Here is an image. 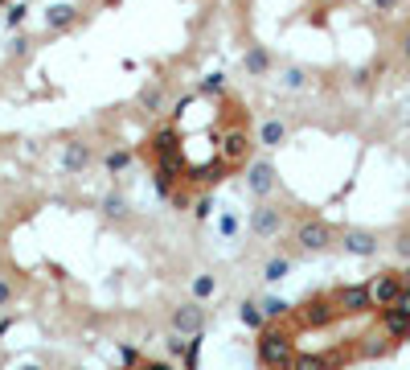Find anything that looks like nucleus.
<instances>
[{
	"instance_id": "1",
	"label": "nucleus",
	"mask_w": 410,
	"mask_h": 370,
	"mask_svg": "<svg viewBox=\"0 0 410 370\" xmlns=\"http://www.w3.org/2000/svg\"><path fill=\"white\" fill-rule=\"evenodd\" d=\"M295 338H291L288 325H271L267 321V329H259V362L267 370H291L295 362Z\"/></svg>"
},
{
	"instance_id": "2",
	"label": "nucleus",
	"mask_w": 410,
	"mask_h": 370,
	"mask_svg": "<svg viewBox=\"0 0 410 370\" xmlns=\"http://www.w3.org/2000/svg\"><path fill=\"white\" fill-rule=\"evenodd\" d=\"M291 317L300 321L304 329H328L333 321H340V313L333 304V292H320V296H308L300 309H291Z\"/></svg>"
},
{
	"instance_id": "3",
	"label": "nucleus",
	"mask_w": 410,
	"mask_h": 370,
	"mask_svg": "<svg viewBox=\"0 0 410 370\" xmlns=\"http://www.w3.org/2000/svg\"><path fill=\"white\" fill-rule=\"evenodd\" d=\"M217 156L230 165V169H238L246 165V156H250V132L234 123V128H222V136H217Z\"/></svg>"
},
{
	"instance_id": "4",
	"label": "nucleus",
	"mask_w": 410,
	"mask_h": 370,
	"mask_svg": "<svg viewBox=\"0 0 410 370\" xmlns=\"http://www.w3.org/2000/svg\"><path fill=\"white\" fill-rule=\"evenodd\" d=\"M333 304H337L340 317H365V313H373L369 284H345V288H333Z\"/></svg>"
},
{
	"instance_id": "5",
	"label": "nucleus",
	"mask_w": 410,
	"mask_h": 370,
	"mask_svg": "<svg viewBox=\"0 0 410 370\" xmlns=\"http://www.w3.org/2000/svg\"><path fill=\"white\" fill-rule=\"evenodd\" d=\"M402 284H406V271H378L373 280H369V300H373V313L378 309H390L398 292H402Z\"/></svg>"
},
{
	"instance_id": "6",
	"label": "nucleus",
	"mask_w": 410,
	"mask_h": 370,
	"mask_svg": "<svg viewBox=\"0 0 410 370\" xmlns=\"http://www.w3.org/2000/svg\"><path fill=\"white\" fill-rule=\"evenodd\" d=\"M201 329H205V309H201V300H189V304H177V309H172V333L197 338Z\"/></svg>"
},
{
	"instance_id": "7",
	"label": "nucleus",
	"mask_w": 410,
	"mask_h": 370,
	"mask_svg": "<svg viewBox=\"0 0 410 370\" xmlns=\"http://www.w3.org/2000/svg\"><path fill=\"white\" fill-rule=\"evenodd\" d=\"M295 243L304 247V251H328V247H333V226H328V222H320V218L300 222Z\"/></svg>"
},
{
	"instance_id": "8",
	"label": "nucleus",
	"mask_w": 410,
	"mask_h": 370,
	"mask_svg": "<svg viewBox=\"0 0 410 370\" xmlns=\"http://www.w3.org/2000/svg\"><path fill=\"white\" fill-rule=\"evenodd\" d=\"M246 190L255 197H267L275 190V165L271 161H255L250 169H246Z\"/></svg>"
},
{
	"instance_id": "9",
	"label": "nucleus",
	"mask_w": 410,
	"mask_h": 370,
	"mask_svg": "<svg viewBox=\"0 0 410 370\" xmlns=\"http://www.w3.org/2000/svg\"><path fill=\"white\" fill-rule=\"evenodd\" d=\"M394 338H390L386 329H382V325H378V329H373V333H365V338H357V358H386L390 350H394Z\"/></svg>"
},
{
	"instance_id": "10",
	"label": "nucleus",
	"mask_w": 410,
	"mask_h": 370,
	"mask_svg": "<svg viewBox=\"0 0 410 370\" xmlns=\"http://www.w3.org/2000/svg\"><path fill=\"white\" fill-rule=\"evenodd\" d=\"M279 226H283V214H279L275 206H255V210H250V230H255L259 239H271Z\"/></svg>"
},
{
	"instance_id": "11",
	"label": "nucleus",
	"mask_w": 410,
	"mask_h": 370,
	"mask_svg": "<svg viewBox=\"0 0 410 370\" xmlns=\"http://www.w3.org/2000/svg\"><path fill=\"white\" fill-rule=\"evenodd\" d=\"M91 161H95V152H91V144H82V140H70V144L62 148V169L66 173H87Z\"/></svg>"
},
{
	"instance_id": "12",
	"label": "nucleus",
	"mask_w": 410,
	"mask_h": 370,
	"mask_svg": "<svg viewBox=\"0 0 410 370\" xmlns=\"http://www.w3.org/2000/svg\"><path fill=\"white\" fill-rule=\"evenodd\" d=\"M165 103H169V87L165 82H148L144 91H140V111H148V116L165 111Z\"/></svg>"
},
{
	"instance_id": "13",
	"label": "nucleus",
	"mask_w": 410,
	"mask_h": 370,
	"mask_svg": "<svg viewBox=\"0 0 410 370\" xmlns=\"http://www.w3.org/2000/svg\"><path fill=\"white\" fill-rule=\"evenodd\" d=\"M259 144H263V148L288 144V123H283V120H263V123H259Z\"/></svg>"
},
{
	"instance_id": "14",
	"label": "nucleus",
	"mask_w": 410,
	"mask_h": 370,
	"mask_svg": "<svg viewBox=\"0 0 410 370\" xmlns=\"http://www.w3.org/2000/svg\"><path fill=\"white\" fill-rule=\"evenodd\" d=\"M345 251H349V255H373V251H378V239H373L369 230H349V235H345Z\"/></svg>"
},
{
	"instance_id": "15",
	"label": "nucleus",
	"mask_w": 410,
	"mask_h": 370,
	"mask_svg": "<svg viewBox=\"0 0 410 370\" xmlns=\"http://www.w3.org/2000/svg\"><path fill=\"white\" fill-rule=\"evenodd\" d=\"M238 317H242V325H246V329H255V333H259V329H267V309L259 304V300H242V304H238Z\"/></svg>"
},
{
	"instance_id": "16",
	"label": "nucleus",
	"mask_w": 410,
	"mask_h": 370,
	"mask_svg": "<svg viewBox=\"0 0 410 370\" xmlns=\"http://www.w3.org/2000/svg\"><path fill=\"white\" fill-rule=\"evenodd\" d=\"M242 66H246V74L263 78V74L271 70V54H267L263 46H250V49H246V58H242Z\"/></svg>"
},
{
	"instance_id": "17",
	"label": "nucleus",
	"mask_w": 410,
	"mask_h": 370,
	"mask_svg": "<svg viewBox=\"0 0 410 370\" xmlns=\"http://www.w3.org/2000/svg\"><path fill=\"white\" fill-rule=\"evenodd\" d=\"M74 21H78V8L74 4H49V13H46L49 29H70Z\"/></svg>"
},
{
	"instance_id": "18",
	"label": "nucleus",
	"mask_w": 410,
	"mask_h": 370,
	"mask_svg": "<svg viewBox=\"0 0 410 370\" xmlns=\"http://www.w3.org/2000/svg\"><path fill=\"white\" fill-rule=\"evenodd\" d=\"M103 214H107V218H127L132 206H127V197L123 194H107L103 197Z\"/></svg>"
},
{
	"instance_id": "19",
	"label": "nucleus",
	"mask_w": 410,
	"mask_h": 370,
	"mask_svg": "<svg viewBox=\"0 0 410 370\" xmlns=\"http://www.w3.org/2000/svg\"><path fill=\"white\" fill-rule=\"evenodd\" d=\"M288 271H291V259H288V255H275V259L263 268V280H271V284H275V280H283Z\"/></svg>"
},
{
	"instance_id": "20",
	"label": "nucleus",
	"mask_w": 410,
	"mask_h": 370,
	"mask_svg": "<svg viewBox=\"0 0 410 370\" xmlns=\"http://www.w3.org/2000/svg\"><path fill=\"white\" fill-rule=\"evenodd\" d=\"M263 309H267V321H288L291 317V304L288 300H279V296H271Z\"/></svg>"
},
{
	"instance_id": "21",
	"label": "nucleus",
	"mask_w": 410,
	"mask_h": 370,
	"mask_svg": "<svg viewBox=\"0 0 410 370\" xmlns=\"http://www.w3.org/2000/svg\"><path fill=\"white\" fill-rule=\"evenodd\" d=\"M127 165H132V152L127 148H111L107 152V173H123Z\"/></svg>"
},
{
	"instance_id": "22",
	"label": "nucleus",
	"mask_w": 410,
	"mask_h": 370,
	"mask_svg": "<svg viewBox=\"0 0 410 370\" xmlns=\"http://www.w3.org/2000/svg\"><path fill=\"white\" fill-rule=\"evenodd\" d=\"M214 292H217V280H214V276H197V280H193V296H197V300H210Z\"/></svg>"
},
{
	"instance_id": "23",
	"label": "nucleus",
	"mask_w": 410,
	"mask_h": 370,
	"mask_svg": "<svg viewBox=\"0 0 410 370\" xmlns=\"http://www.w3.org/2000/svg\"><path fill=\"white\" fill-rule=\"evenodd\" d=\"M201 91H205V95H226V78H222V74H205Z\"/></svg>"
},
{
	"instance_id": "24",
	"label": "nucleus",
	"mask_w": 410,
	"mask_h": 370,
	"mask_svg": "<svg viewBox=\"0 0 410 370\" xmlns=\"http://www.w3.org/2000/svg\"><path fill=\"white\" fill-rule=\"evenodd\" d=\"M185 350H189V338H185V333H172L169 338V354L172 358H185Z\"/></svg>"
},
{
	"instance_id": "25",
	"label": "nucleus",
	"mask_w": 410,
	"mask_h": 370,
	"mask_svg": "<svg viewBox=\"0 0 410 370\" xmlns=\"http://www.w3.org/2000/svg\"><path fill=\"white\" fill-rule=\"evenodd\" d=\"M390 309H398V313H406V317H410V280L402 284V292H398V300H394Z\"/></svg>"
},
{
	"instance_id": "26",
	"label": "nucleus",
	"mask_w": 410,
	"mask_h": 370,
	"mask_svg": "<svg viewBox=\"0 0 410 370\" xmlns=\"http://www.w3.org/2000/svg\"><path fill=\"white\" fill-rule=\"evenodd\" d=\"M283 82H288L291 91H300V87H304V82H308V78H304V70H300V66H291V70L283 74Z\"/></svg>"
},
{
	"instance_id": "27",
	"label": "nucleus",
	"mask_w": 410,
	"mask_h": 370,
	"mask_svg": "<svg viewBox=\"0 0 410 370\" xmlns=\"http://www.w3.org/2000/svg\"><path fill=\"white\" fill-rule=\"evenodd\" d=\"M120 362H123V366H127V370H132V366H140V350H132V345H123V350H120Z\"/></svg>"
},
{
	"instance_id": "28",
	"label": "nucleus",
	"mask_w": 410,
	"mask_h": 370,
	"mask_svg": "<svg viewBox=\"0 0 410 370\" xmlns=\"http://www.w3.org/2000/svg\"><path fill=\"white\" fill-rule=\"evenodd\" d=\"M25 13H29V4H21V0H17V4H8V25H21Z\"/></svg>"
},
{
	"instance_id": "29",
	"label": "nucleus",
	"mask_w": 410,
	"mask_h": 370,
	"mask_svg": "<svg viewBox=\"0 0 410 370\" xmlns=\"http://www.w3.org/2000/svg\"><path fill=\"white\" fill-rule=\"evenodd\" d=\"M8 304H13V284L0 280V309H8Z\"/></svg>"
},
{
	"instance_id": "30",
	"label": "nucleus",
	"mask_w": 410,
	"mask_h": 370,
	"mask_svg": "<svg viewBox=\"0 0 410 370\" xmlns=\"http://www.w3.org/2000/svg\"><path fill=\"white\" fill-rule=\"evenodd\" d=\"M197 218H210V214H214V202H210V197H201V202H197V210H193Z\"/></svg>"
},
{
	"instance_id": "31",
	"label": "nucleus",
	"mask_w": 410,
	"mask_h": 370,
	"mask_svg": "<svg viewBox=\"0 0 410 370\" xmlns=\"http://www.w3.org/2000/svg\"><path fill=\"white\" fill-rule=\"evenodd\" d=\"M25 49H29V42H25V37H13V42H8V54H13V58H21Z\"/></svg>"
},
{
	"instance_id": "32",
	"label": "nucleus",
	"mask_w": 410,
	"mask_h": 370,
	"mask_svg": "<svg viewBox=\"0 0 410 370\" xmlns=\"http://www.w3.org/2000/svg\"><path fill=\"white\" fill-rule=\"evenodd\" d=\"M238 230V222L230 218V214H222V235H234Z\"/></svg>"
},
{
	"instance_id": "33",
	"label": "nucleus",
	"mask_w": 410,
	"mask_h": 370,
	"mask_svg": "<svg viewBox=\"0 0 410 370\" xmlns=\"http://www.w3.org/2000/svg\"><path fill=\"white\" fill-rule=\"evenodd\" d=\"M394 247H398V255H410V230H406V235H398V243H394Z\"/></svg>"
},
{
	"instance_id": "34",
	"label": "nucleus",
	"mask_w": 410,
	"mask_h": 370,
	"mask_svg": "<svg viewBox=\"0 0 410 370\" xmlns=\"http://www.w3.org/2000/svg\"><path fill=\"white\" fill-rule=\"evenodd\" d=\"M402 54L410 58V29H406V37H402Z\"/></svg>"
},
{
	"instance_id": "35",
	"label": "nucleus",
	"mask_w": 410,
	"mask_h": 370,
	"mask_svg": "<svg viewBox=\"0 0 410 370\" xmlns=\"http://www.w3.org/2000/svg\"><path fill=\"white\" fill-rule=\"evenodd\" d=\"M378 8H394V0H378Z\"/></svg>"
},
{
	"instance_id": "36",
	"label": "nucleus",
	"mask_w": 410,
	"mask_h": 370,
	"mask_svg": "<svg viewBox=\"0 0 410 370\" xmlns=\"http://www.w3.org/2000/svg\"><path fill=\"white\" fill-rule=\"evenodd\" d=\"M132 370H148V366H132Z\"/></svg>"
},
{
	"instance_id": "37",
	"label": "nucleus",
	"mask_w": 410,
	"mask_h": 370,
	"mask_svg": "<svg viewBox=\"0 0 410 370\" xmlns=\"http://www.w3.org/2000/svg\"><path fill=\"white\" fill-rule=\"evenodd\" d=\"M4 4H8V0H0V8H4Z\"/></svg>"
},
{
	"instance_id": "38",
	"label": "nucleus",
	"mask_w": 410,
	"mask_h": 370,
	"mask_svg": "<svg viewBox=\"0 0 410 370\" xmlns=\"http://www.w3.org/2000/svg\"><path fill=\"white\" fill-rule=\"evenodd\" d=\"M25 370H37V366H25Z\"/></svg>"
},
{
	"instance_id": "39",
	"label": "nucleus",
	"mask_w": 410,
	"mask_h": 370,
	"mask_svg": "<svg viewBox=\"0 0 410 370\" xmlns=\"http://www.w3.org/2000/svg\"><path fill=\"white\" fill-rule=\"evenodd\" d=\"M406 280H410V268H406Z\"/></svg>"
}]
</instances>
